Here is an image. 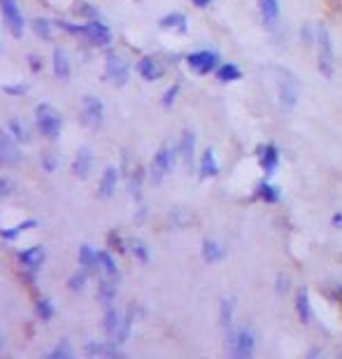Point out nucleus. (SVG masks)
Masks as SVG:
<instances>
[{
  "label": "nucleus",
  "mask_w": 342,
  "mask_h": 359,
  "mask_svg": "<svg viewBox=\"0 0 342 359\" xmlns=\"http://www.w3.org/2000/svg\"><path fill=\"white\" fill-rule=\"evenodd\" d=\"M317 68L323 77H331L335 75V65H338V61H335V42H333V35L331 30L326 26H317Z\"/></svg>",
  "instance_id": "1"
},
{
  "label": "nucleus",
  "mask_w": 342,
  "mask_h": 359,
  "mask_svg": "<svg viewBox=\"0 0 342 359\" xmlns=\"http://www.w3.org/2000/svg\"><path fill=\"white\" fill-rule=\"evenodd\" d=\"M226 352L235 359H252L256 355V334L249 327L226 331Z\"/></svg>",
  "instance_id": "2"
},
{
  "label": "nucleus",
  "mask_w": 342,
  "mask_h": 359,
  "mask_svg": "<svg viewBox=\"0 0 342 359\" xmlns=\"http://www.w3.org/2000/svg\"><path fill=\"white\" fill-rule=\"evenodd\" d=\"M35 129L40 131L42 138L56 140L61 136V129H63V117H61V112L54 105L40 103L35 107Z\"/></svg>",
  "instance_id": "3"
},
{
  "label": "nucleus",
  "mask_w": 342,
  "mask_h": 359,
  "mask_svg": "<svg viewBox=\"0 0 342 359\" xmlns=\"http://www.w3.org/2000/svg\"><path fill=\"white\" fill-rule=\"evenodd\" d=\"M277 99L284 110H293V107L298 105V99H301V89H298L296 75L286 68L277 70Z\"/></svg>",
  "instance_id": "4"
},
{
  "label": "nucleus",
  "mask_w": 342,
  "mask_h": 359,
  "mask_svg": "<svg viewBox=\"0 0 342 359\" xmlns=\"http://www.w3.org/2000/svg\"><path fill=\"white\" fill-rule=\"evenodd\" d=\"M177 156H180L177 150H173V145H168V143L156 150L154 159H151V166H149V175H151V182H154V185H161L163 178L173 173Z\"/></svg>",
  "instance_id": "5"
},
{
  "label": "nucleus",
  "mask_w": 342,
  "mask_h": 359,
  "mask_svg": "<svg viewBox=\"0 0 342 359\" xmlns=\"http://www.w3.org/2000/svg\"><path fill=\"white\" fill-rule=\"evenodd\" d=\"M105 80L114 87H126L131 80V65L117 52H109L105 57Z\"/></svg>",
  "instance_id": "6"
},
{
  "label": "nucleus",
  "mask_w": 342,
  "mask_h": 359,
  "mask_svg": "<svg viewBox=\"0 0 342 359\" xmlns=\"http://www.w3.org/2000/svg\"><path fill=\"white\" fill-rule=\"evenodd\" d=\"M79 117H82V124L89 126V129H96L105 121V105L98 96H84L82 105H79Z\"/></svg>",
  "instance_id": "7"
},
{
  "label": "nucleus",
  "mask_w": 342,
  "mask_h": 359,
  "mask_svg": "<svg viewBox=\"0 0 342 359\" xmlns=\"http://www.w3.org/2000/svg\"><path fill=\"white\" fill-rule=\"evenodd\" d=\"M0 12H3L5 26L14 38H21L23 30H26V19H23V12L17 0H0Z\"/></svg>",
  "instance_id": "8"
},
{
  "label": "nucleus",
  "mask_w": 342,
  "mask_h": 359,
  "mask_svg": "<svg viewBox=\"0 0 342 359\" xmlns=\"http://www.w3.org/2000/svg\"><path fill=\"white\" fill-rule=\"evenodd\" d=\"M219 63H222V59L212 50H198L186 57V65L195 75H210V72H215L219 68Z\"/></svg>",
  "instance_id": "9"
},
{
  "label": "nucleus",
  "mask_w": 342,
  "mask_h": 359,
  "mask_svg": "<svg viewBox=\"0 0 342 359\" xmlns=\"http://www.w3.org/2000/svg\"><path fill=\"white\" fill-rule=\"evenodd\" d=\"M23 161L19 143L10 136V131H0V168H14Z\"/></svg>",
  "instance_id": "10"
},
{
  "label": "nucleus",
  "mask_w": 342,
  "mask_h": 359,
  "mask_svg": "<svg viewBox=\"0 0 342 359\" xmlns=\"http://www.w3.org/2000/svg\"><path fill=\"white\" fill-rule=\"evenodd\" d=\"M84 28V38H87L91 45L96 47H107L112 42V30H109L107 23H103L100 19H87L82 23Z\"/></svg>",
  "instance_id": "11"
},
{
  "label": "nucleus",
  "mask_w": 342,
  "mask_h": 359,
  "mask_svg": "<svg viewBox=\"0 0 342 359\" xmlns=\"http://www.w3.org/2000/svg\"><path fill=\"white\" fill-rule=\"evenodd\" d=\"M47 259V252L42 245H33V247H26L19 252V264L23 266V271L26 273H38L40 266L45 264Z\"/></svg>",
  "instance_id": "12"
},
{
  "label": "nucleus",
  "mask_w": 342,
  "mask_h": 359,
  "mask_svg": "<svg viewBox=\"0 0 342 359\" xmlns=\"http://www.w3.org/2000/svg\"><path fill=\"white\" fill-rule=\"evenodd\" d=\"M117 294H119V278L105 276L100 280V285H98V291H96L98 303H100L103 308L114 306V299H117Z\"/></svg>",
  "instance_id": "13"
},
{
  "label": "nucleus",
  "mask_w": 342,
  "mask_h": 359,
  "mask_svg": "<svg viewBox=\"0 0 342 359\" xmlns=\"http://www.w3.org/2000/svg\"><path fill=\"white\" fill-rule=\"evenodd\" d=\"M256 5H259V14H261L264 26L277 28L279 17H282V5H279V0H256Z\"/></svg>",
  "instance_id": "14"
},
{
  "label": "nucleus",
  "mask_w": 342,
  "mask_h": 359,
  "mask_svg": "<svg viewBox=\"0 0 342 359\" xmlns=\"http://www.w3.org/2000/svg\"><path fill=\"white\" fill-rule=\"evenodd\" d=\"M177 154H180V159L186 168L193 166V161H195V133L191 129L182 131L180 143H177Z\"/></svg>",
  "instance_id": "15"
},
{
  "label": "nucleus",
  "mask_w": 342,
  "mask_h": 359,
  "mask_svg": "<svg viewBox=\"0 0 342 359\" xmlns=\"http://www.w3.org/2000/svg\"><path fill=\"white\" fill-rule=\"evenodd\" d=\"M84 352L89 357H121V348L117 340H91L84 345Z\"/></svg>",
  "instance_id": "16"
},
{
  "label": "nucleus",
  "mask_w": 342,
  "mask_h": 359,
  "mask_svg": "<svg viewBox=\"0 0 342 359\" xmlns=\"http://www.w3.org/2000/svg\"><path fill=\"white\" fill-rule=\"evenodd\" d=\"M117 185H119V168L109 166L103 170L100 175V182H98V198H112L114 192H117Z\"/></svg>",
  "instance_id": "17"
},
{
  "label": "nucleus",
  "mask_w": 342,
  "mask_h": 359,
  "mask_svg": "<svg viewBox=\"0 0 342 359\" xmlns=\"http://www.w3.org/2000/svg\"><path fill=\"white\" fill-rule=\"evenodd\" d=\"M259 166L261 170H264L266 175H272L275 170H277L279 166V150L275 147L272 143H268V145H261L259 147Z\"/></svg>",
  "instance_id": "18"
},
{
  "label": "nucleus",
  "mask_w": 342,
  "mask_h": 359,
  "mask_svg": "<svg viewBox=\"0 0 342 359\" xmlns=\"http://www.w3.org/2000/svg\"><path fill=\"white\" fill-rule=\"evenodd\" d=\"M91 170H94V152L89 147H79L75 161H72V173H75L79 180H89Z\"/></svg>",
  "instance_id": "19"
},
{
  "label": "nucleus",
  "mask_w": 342,
  "mask_h": 359,
  "mask_svg": "<svg viewBox=\"0 0 342 359\" xmlns=\"http://www.w3.org/2000/svg\"><path fill=\"white\" fill-rule=\"evenodd\" d=\"M136 70H138V75L142 77L145 82H156V80H161V75H163L161 63H158L156 59H151V57L140 59L138 65H136Z\"/></svg>",
  "instance_id": "20"
},
{
  "label": "nucleus",
  "mask_w": 342,
  "mask_h": 359,
  "mask_svg": "<svg viewBox=\"0 0 342 359\" xmlns=\"http://www.w3.org/2000/svg\"><path fill=\"white\" fill-rule=\"evenodd\" d=\"M198 175H200V180H210V178H217V175H219V161H217L215 150L207 147L203 154H200Z\"/></svg>",
  "instance_id": "21"
},
{
  "label": "nucleus",
  "mask_w": 342,
  "mask_h": 359,
  "mask_svg": "<svg viewBox=\"0 0 342 359\" xmlns=\"http://www.w3.org/2000/svg\"><path fill=\"white\" fill-rule=\"evenodd\" d=\"M77 259H79V266H82L84 271H89L91 276H94L96 271H100V252H98L96 247L82 245V247H79Z\"/></svg>",
  "instance_id": "22"
},
{
  "label": "nucleus",
  "mask_w": 342,
  "mask_h": 359,
  "mask_svg": "<svg viewBox=\"0 0 342 359\" xmlns=\"http://www.w3.org/2000/svg\"><path fill=\"white\" fill-rule=\"evenodd\" d=\"M296 315H298V320H301L303 325H310V322H312V318H314L308 289H298L296 291Z\"/></svg>",
  "instance_id": "23"
},
{
  "label": "nucleus",
  "mask_w": 342,
  "mask_h": 359,
  "mask_svg": "<svg viewBox=\"0 0 342 359\" xmlns=\"http://www.w3.org/2000/svg\"><path fill=\"white\" fill-rule=\"evenodd\" d=\"M200 252H203V259L207 261V264H219V261L226 257V247L215 238H205Z\"/></svg>",
  "instance_id": "24"
},
{
  "label": "nucleus",
  "mask_w": 342,
  "mask_h": 359,
  "mask_svg": "<svg viewBox=\"0 0 342 359\" xmlns=\"http://www.w3.org/2000/svg\"><path fill=\"white\" fill-rule=\"evenodd\" d=\"M52 70H54V75L58 77V80H68L70 77V57L65 54L63 50H54V57H52Z\"/></svg>",
  "instance_id": "25"
},
{
  "label": "nucleus",
  "mask_w": 342,
  "mask_h": 359,
  "mask_svg": "<svg viewBox=\"0 0 342 359\" xmlns=\"http://www.w3.org/2000/svg\"><path fill=\"white\" fill-rule=\"evenodd\" d=\"M219 327L224 331H231L235 327V301L233 299H222L219 303Z\"/></svg>",
  "instance_id": "26"
},
{
  "label": "nucleus",
  "mask_w": 342,
  "mask_h": 359,
  "mask_svg": "<svg viewBox=\"0 0 342 359\" xmlns=\"http://www.w3.org/2000/svg\"><path fill=\"white\" fill-rule=\"evenodd\" d=\"M186 17L182 14V12H170V14L161 17V21H158V26L163 30H175V33H186Z\"/></svg>",
  "instance_id": "27"
},
{
  "label": "nucleus",
  "mask_w": 342,
  "mask_h": 359,
  "mask_svg": "<svg viewBox=\"0 0 342 359\" xmlns=\"http://www.w3.org/2000/svg\"><path fill=\"white\" fill-rule=\"evenodd\" d=\"M256 198H261L264 203H279V198H282V192H279L277 185H272V182H259L256 185Z\"/></svg>",
  "instance_id": "28"
},
{
  "label": "nucleus",
  "mask_w": 342,
  "mask_h": 359,
  "mask_svg": "<svg viewBox=\"0 0 342 359\" xmlns=\"http://www.w3.org/2000/svg\"><path fill=\"white\" fill-rule=\"evenodd\" d=\"M215 75H217V80L222 82V84H228V82H237L242 77V70L237 68L235 63H219V68L215 70Z\"/></svg>",
  "instance_id": "29"
},
{
  "label": "nucleus",
  "mask_w": 342,
  "mask_h": 359,
  "mask_svg": "<svg viewBox=\"0 0 342 359\" xmlns=\"http://www.w3.org/2000/svg\"><path fill=\"white\" fill-rule=\"evenodd\" d=\"M8 131H10V136L17 140L19 145H26L28 140H30V129L26 124H23L21 119H17V117H12L8 121Z\"/></svg>",
  "instance_id": "30"
},
{
  "label": "nucleus",
  "mask_w": 342,
  "mask_h": 359,
  "mask_svg": "<svg viewBox=\"0 0 342 359\" xmlns=\"http://www.w3.org/2000/svg\"><path fill=\"white\" fill-rule=\"evenodd\" d=\"M35 227H38V220H23V222L17 224V227H10V229H3V231H0V238L8 240V243H12V240L19 238V236L23 234V231L35 229Z\"/></svg>",
  "instance_id": "31"
},
{
  "label": "nucleus",
  "mask_w": 342,
  "mask_h": 359,
  "mask_svg": "<svg viewBox=\"0 0 342 359\" xmlns=\"http://www.w3.org/2000/svg\"><path fill=\"white\" fill-rule=\"evenodd\" d=\"M119 322H121V315L117 313V308H114V306H107L105 313H103V322H100L103 331H105L107 336H114V331H117Z\"/></svg>",
  "instance_id": "32"
},
{
  "label": "nucleus",
  "mask_w": 342,
  "mask_h": 359,
  "mask_svg": "<svg viewBox=\"0 0 342 359\" xmlns=\"http://www.w3.org/2000/svg\"><path fill=\"white\" fill-rule=\"evenodd\" d=\"M142 180H145V170L136 166L133 168V173H128V189H131V196L140 201L142 196Z\"/></svg>",
  "instance_id": "33"
},
{
  "label": "nucleus",
  "mask_w": 342,
  "mask_h": 359,
  "mask_svg": "<svg viewBox=\"0 0 342 359\" xmlns=\"http://www.w3.org/2000/svg\"><path fill=\"white\" fill-rule=\"evenodd\" d=\"M100 271L109 278H119V269H117V259L109 249H103L100 252Z\"/></svg>",
  "instance_id": "34"
},
{
  "label": "nucleus",
  "mask_w": 342,
  "mask_h": 359,
  "mask_svg": "<svg viewBox=\"0 0 342 359\" xmlns=\"http://www.w3.org/2000/svg\"><path fill=\"white\" fill-rule=\"evenodd\" d=\"M128 252H131L138 261H142V264L149 261V247H147V243L140 238H128Z\"/></svg>",
  "instance_id": "35"
},
{
  "label": "nucleus",
  "mask_w": 342,
  "mask_h": 359,
  "mask_svg": "<svg viewBox=\"0 0 342 359\" xmlns=\"http://www.w3.org/2000/svg\"><path fill=\"white\" fill-rule=\"evenodd\" d=\"M133 322H136V318H133V313H131V315H126V318H121L119 327H117V331H114V336H112L119 345H124L126 340H128V336H131Z\"/></svg>",
  "instance_id": "36"
},
{
  "label": "nucleus",
  "mask_w": 342,
  "mask_h": 359,
  "mask_svg": "<svg viewBox=\"0 0 342 359\" xmlns=\"http://www.w3.org/2000/svg\"><path fill=\"white\" fill-rule=\"evenodd\" d=\"M89 278H91V273H89V271H84V269H82V271H77V273H72L70 280H68V289H70V291H77V294H79V291L87 289Z\"/></svg>",
  "instance_id": "37"
},
{
  "label": "nucleus",
  "mask_w": 342,
  "mask_h": 359,
  "mask_svg": "<svg viewBox=\"0 0 342 359\" xmlns=\"http://www.w3.org/2000/svg\"><path fill=\"white\" fill-rule=\"evenodd\" d=\"M72 355H75V350L70 348V343L65 338L58 340L56 348H52L47 352V357H52V359H72Z\"/></svg>",
  "instance_id": "38"
},
{
  "label": "nucleus",
  "mask_w": 342,
  "mask_h": 359,
  "mask_svg": "<svg viewBox=\"0 0 342 359\" xmlns=\"http://www.w3.org/2000/svg\"><path fill=\"white\" fill-rule=\"evenodd\" d=\"M40 161H42V170H45V173H56V168H58V154L56 152L45 150L40 154Z\"/></svg>",
  "instance_id": "39"
},
{
  "label": "nucleus",
  "mask_w": 342,
  "mask_h": 359,
  "mask_svg": "<svg viewBox=\"0 0 342 359\" xmlns=\"http://www.w3.org/2000/svg\"><path fill=\"white\" fill-rule=\"evenodd\" d=\"M52 26H54V23L49 19H42V17H40V19H33V33L38 35L40 40L52 38Z\"/></svg>",
  "instance_id": "40"
},
{
  "label": "nucleus",
  "mask_w": 342,
  "mask_h": 359,
  "mask_svg": "<svg viewBox=\"0 0 342 359\" xmlns=\"http://www.w3.org/2000/svg\"><path fill=\"white\" fill-rule=\"evenodd\" d=\"M35 313H38V318L42 322H49L54 318V303L49 299H40L38 303H35Z\"/></svg>",
  "instance_id": "41"
},
{
  "label": "nucleus",
  "mask_w": 342,
  "mask_h": 359,
  "mask_svg": "<svg viewBox=\"0 0 342 359\" xmlns=\"http://www.w3.org/2000/svg\"><path fill=\"white\" fill-rule=\"evenodd\" d=\"M301 40L305 42V47H314L317 45V26L305 23V26L301 28Z\"/></svg>",
  "instance_id": "42"
},
{
  "label": "nucleus",
  "mask_w": 342,
  "mask_h": 359,
  "mask_svg": "<svg viewBox=\"0 0 342 359\" xmlns=\"http://www.w3.org/2000/svg\"><path fill=\"white\" fill-rule=\"evenodd\" d=\"M177 99H180V84H173V87H168L166 89V94H163V99H161V105L163 107H173Z\"/></svg>",
  "instance_id": "43"
},
{
  "label": "nucleus",
  "mask_w": 342,
  "mask_h": 359,
  "mask_svg": "<svg viewBox=\"0 0 342 359\" xmlns=\"http://www.w3.org/2000/svg\"><path fill=\"white\" fill-rule=\"evenodd\" d=\"M12 194H14V180L8 178V175H3V178H0V201L10 198Z\"/></svg>",
  "instance_id": "44"
},
{
  "label": "nucleus",
  "mask_w": 342,
  "mask_h": 359,
  "mask_svg": "<svg viewBox=\"0 0 342 359\" xmlns=\"http://www.w3.org/2000/svg\"><path fill=\"white\" fill-rule=\"evenodd\" d=\"M107 243L112 245L117 252H128V240H124L121 236L117 234V231H112V234L107 236Z\"/></svg>",
  "instance_id": "45"
},
{
  "label": "nucleus",
  "mask_w": 342,
  "mask_h": 359,
  "mask_svg": "<svg viewBox=\"0 0 342 359\" xmlns=\"http://www.w3.org/2000/svg\"><path fill=\"white\" fill-rule=\"evenodd\" d=\"M289 289H291V280H289V276L279 273V276H277V285H275V291H277L279 296H284V294H289Z\"/></svg>",
  "instance_id": "46"
},
{
  "label": "nucleus",
  "mask_w": 342,
  "mask_h": 359,
  "mask_svg": "<svg viewBox=\"0 0 342 359\" xmlns=\"http://www.w3.org/2000/svg\"><path fill=\"white\" fill-rule=\"evenodd\" d=\"M77 14H82L84 19H96V17H98V10H96L91 3H79V5H77Z\"/></svg>",
  "instance_id": "47"
},
{
  "label": "nucleus",
  "mask_w": 342,
  "mask_h": 359,
  "mask_svg": "<svg viewBox=\"0 0 342 359\" xmlns=\"http://www.w3.org/2000/svg\"><path fill=\"white\" fill-rule=\"evenodd\" d=\"M54 23H56L58 28H63L65 33H72V35H82L84 33L82 23H79V26H77V23H68V21H54Z\"/></svg>",
  "instance_id": "48"
},
{
  "label": "nucleus",
  "mask_w": 342,
  "mask_h": 359,
  "mask_svg": "<svg viewBox=\"0 0 342 359\" xmlns=\"http://www.w3.org/2000/svg\"><path fill=\"white\" fill-rule=\"evenodd\" d=\"M3 91L8 96H23L28 91V87H26V84H5Z\"/></svg>",
  "instance_id": "49"
},
{
  "label": "nucleus",
  "mask_w": 342,
  "mask_h": 359,
  "mask_svg": "<svg viewBox=\"0 0 342 359\" xmlns=\"http://www.w3.org/2000/svg\"><path fill=\"white\" fill-rule=\"evenodd\" d=\"M28 68L33 72H40L42 70V59L35 57V54H30V57H28Z\"/></svg>",
  "instance_id": "50"
},
{
  "label": "nucleus",
  "mask_w": 342,
  "mask_h": 359,
  "mask_svg": "<svg viewBox=\"0 0 342 359\" xmlns=\"http://www.w3.org/2000/svg\"><path fill=\"white\" fill-rule=\"evenodd\" d=\"M331 222H333V229H342V210H340V212H335Z\"/></svg>",
  "instance_id": "51"
},
{
  "label": "nucleus",
  "mask_w": 342,
  "mask_h": 359,
  "mask_svg": "<svg viewBox=\"0 0 342 359\" xmlns=\"http://www.w3.org/2000/svg\"><path fill=\"white\" fill-rule=\"evenodd\" d=\"M191 3L195 5V8H200V10H203V8H210V3H212V0H191Z\"/></svg>",
  "instance_id": "52"
},
{
  "label": "nucleus",
  "mask_w": 342,
  "mask_h": 359,
  "mask_svg": "<svg viewBox=\"0 0 342 359\" xmlns=\"http://www.w3.org/2000/svg\"><path fill=\"white\" fill-rule=\"evenodd\" d=\"M0 350H3V336H0Z\"/></svg>",
  "instance_id": "53"
},
{
  "label": "nucleus",
  "mask_w": 342,
  "mask_h": 359,
  "mask_svg": "<svg viewBox=\"0 0 342 359\" xmlns=\"http://www.w3.org/2000/svg\"><path fill=\"white\" fill-rule=\"evenodd\" d=\"M0 47H3V45H0Z\"/></svg>",
  "instance_id": "54"
}]
</instances>
